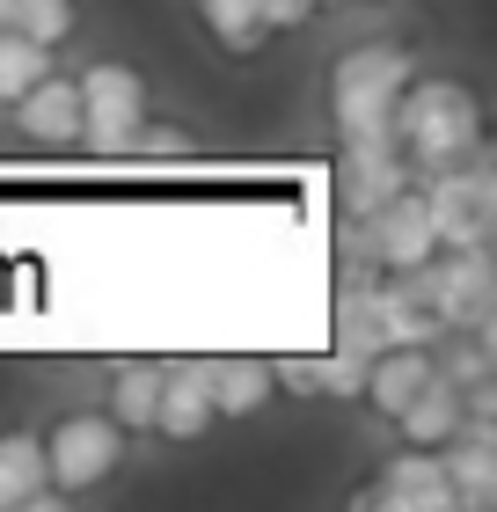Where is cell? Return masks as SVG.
<instances>
[{
	"label": "cell",
	"instance_id": "6da1fadb",
	"mask_svg": "<svg viewBox=\"0 0 497 512\" xmlns=\"http://www.w3.org/2000/svg\"><path fill=\"white\" fill-rule=\"evenodd\" d=\"M388 132H395L402 161H410V176H432V169H454V161H468L483 147V110L461 81H417L410 74V88L395 96Z\"/></svg>",
	"mask_w": 497,
	"mask_h": 512
},
{
	"label": "cell",
	"instance_id": "7a4b0ae2",
	"mask_svg": "<svg viewBox=\"0 0 497 512\" xmlns=\"http://www.w3.org/2000/svg\"><path fill=\"white\" fill-rule=\"evenodd\" d=\"M402 286H410L446 330H490L497 322V256H490V242L432 249L417 271H402Z\"/></svg>",
	"mask_w": 497,
	"mask_h": 512
},
{
	"label": "cell",
	"instance_id": "3957f363",
	"mask_svg": "<svg viewBox=\"0 0 497 512\" xmlns=\"http://www.w3.org/2000/svg\"><path fill=\"white\" fill-rule=\"evenodd\" d=\"M410 52L402 44H359V52L337 59L329 74V118H337L344 139H366V132H388L395 118V96L410 88Z\"/></svg>",
	"mask_w": 497,
	"mask_h": 512
},
{
	"label": "cell",
	"instance_id": "277c9868",
	"mask_svg": "<svg viewBox=\"0 0 497 512\" xmlns=\"http://www.w3.org/2000/svg\"><path fill=\"white\" fill-rule=\"evenodd\" d=\"M424 213H432V235L439 249H468V242H490L497 235V176H490V154L476 147L454 169H432V176H410Z\"/></svg>",
	"mask_w": 497,
	"mask_h": 512
},
{
	"label": "cell",
	"instance_id": "5b68a950",
	"mask_svg": "<svg viewBox=\"0 0 497 512\" xmlns=\"http://www.w3.org/2000/svg\"><path fill=\"white\" fill-rule=\"evenodd\" d=\"M81 88V139L96 161H132V132L147 125V81L132 74V66H88V74L74 81Z\"/></svg>",
	"mask_w": 497,
	"mask_h": 512
},
{
	"label": "cell",
	"instance_id": "8992f818",
	"mask_svg": "<svg viewBox=\"0 0 497 512\" xmlns=\"http://www.w3.org/2000/svg\"><path fill=\"white\" fill-rule=\"evenodd\" d=\"M117 461H125V425H117V417H66V425L44 439V476H52V491H88Z\"/></svg>",
	"mask_w": 497,
	"mask_h": 512
},
{
	"label": "cell",
	"instance_id": "52a82bcc",
	"mask_svg": "<svg viewBox=\"0 0 497 512\" xmlns=\"http://www.w3.org/2000/svg\"><path fill=\"white\" fill-rule=\"evenodd\" d=\"M359 227H366V256H373L381 271H417L424 256L439 249V235H432V213H424L417 183H402L395 198H381L373 213H359Z\"/></svg>",
	"mask_w": 497,
	"mask_h": 512
},
{
	"label": "cell",
	"instance_id": "ba28073f",
	"mask_svg": "<svg viewBox=\"0 0 497 512\" xmlns=\"http://www.w3.org/2000/svg\"><path fill=\"white\" fill-rule=\"evenodd\" d=\"M402 183H410V161H402L395 132L344 139V154H337V198H344V213H373V205L395 198Z\"/></svg>",
	"mask_w": 497,
	"mask_h": 512
},
{
	"label": "cell",
	"instance_id": "9c48e42d",
	"mask_svg": "<svg viewBox=\"0 0 497 512\" xmlns=\"http://www.w3.org/2000/svg\"><path fill=\"white\" fill-rule=\"evenodd\" d=\"M439 469L454 483V512L497 505V417H461L454 439H439Z\"/></svg>",
	"mask_w": 497,
	"mask_h": 512
},
{
	"label": "cell",
	"instance_id": "30bf717a",
	"mask_svg": "<svg viewBox=\"0 0 497 512\" xmlns=\"http://www.w3.org/2000/svg\"><path fill=\"white\" fill-rule=\"evenodd\" d=\"M359 505L366 512H446V505H454V483H446L432 447H410V454H395L388 469L366 483Z\"/></svg>",
	"mask_w": 497,
	"mask_h": 512
},
{
	"label": "cell",
	"instance_id": "8fae6325",
	"mask_svg": "<svg viewBox=\"0 0 497 512\" xmlns=\"http://www.w3.org/2000/svg\"><path fill=\"white\" fill-rule=\"evenodd\" d=\"M15 125H22V139H37V147H74L81 139V88L66 74H37L15 96Z\"/></svg>",
	"mask_w": 497,
	"mask_h": 512
},
{
	"label": "cell",
	"instance_id": "7c38bea8",
	"mask_svg": "<svg viewBox=\"0 0 497 512\" xmlns=\"http://www.w3.org/2000/svg\"><path fill=\"white\" fill-rule=\"evenodd\" d=\"M212 425V388H205V359H176L161 366V395H154V432L169 439H198Z\"/></svg>",
	"mask_w": 497,
	"mask_h": 512
},
{
	"label": "cell",
	"instance_id": "4fadbf2b",
	"mask_svg": "<svg viewBox=\"0 0 497 512\" xmlns=\"http://www.w3.org/2000/svg\"><path fill=\"white\" fill-rule=\"evenodd\" d=\"M432 374H439V359L424 352V344H388V352L366 359V388H359V395H366L381 417H402V403H410Z\"/></svg>",
	"mask_w": 497,
	"mask_h": 512
},
{
	"label": "cell",
	"instance_id": "5bb4252c",
	"mask_svg": "<svg viewBox=\"0 0 497 512\" xmlns=\"http://www.w3.org/2000/svg\"><path fill=\"white\" fill-rule=\"evenodd\" d=\"M66 491H52V476H44V439L37 432H8L0 439V512L15 505H37V512H59Z\"/></svg>",
	"mask_w": 497,
	"mask_h": 512
},
{
	"label": "cell",
	"instance_id": "9a60e30c",
	"mask_svg": "<svg viewBox=\"0 0 497 512\" xmlns=\"http://www.w3.org/2000/svg\"><path fill=\"white\" fill-rule=\"evenodd\" d=\"M205 388H212V417H256L278 381L264 359H205Z\"/></svg>",
	"mask_w": 497,
	"mask_h": 512
},
{
	"label": "cell",
	"instance_id": "2e32d148",
	"mask_svg": "<svg viewBox=\"0 0 497 512\" xmlns=\"http://www.w3.org/2000/svg\"><path fill=\"white\" fill-rule=\"evenodd\" d=\"M395 425H402V439H410V447H439V439H454V432H461V388L446 381V374H432V381L410 395V403H402Z\"/></svg>",
	"mask_w": 497,
	"mask_h": 512
},
{
	"label": "cell",
	"instance_id": "e0dca14e",
	"mask_svg": "<svg viewBox=\"0 0 497 512\" xmlns=\"http://www.w3.org/2000/svg\"><path fill=\"white\" fill-rule=\"evenodd\" d=\"M198 15H205V30L227 44V52H256V44L271 37V22H264V0H198Z\"/></svg>",
	"mask_w": 497,
	"mask_h": 512
},
{
	"label": "cell",
	"instance_id": "ac0fdd59",
	"mask_svg": "<svg viewBox=\"0 0 497 512\" xmlns=\"http://www.w3.org/2000/svg\"><path fill=\"white\" fill-rule=\"evenodd\" d=\"M154 395H161V366H117V395H110V417L125 432H147L154 425Z\"/></svg>",
	"mask_w": 497,
	"mask_h": 512
},
{
	"label": "cell",
	"instance_id": "d6986e66",
	"mask_svg": "<svg viewBox=\"0 0 497 512\" xmlns=\"http://www.w3.org/2000/svg\"><path fill=\"white\" fill-rule=\"evenodd\" d=\"M37 74H52V44H37L22 30H0V103H15Z\"/></svg>",
	"mask_w": 497,
	"mask_h": 512
},
{
	"label": "cell",
	"instance_id": "ffe728a7",
	"mask_svg": "<svg viewBox=\"0 0 497 512\" xmlns=\"http://www.w3.org/2000/svg\"><path fill=\"white\" fill-rule=\"evenodd\" d=\"M8 30L37 37V44H59V37H74V0H15Z\"/></svg>",
	"mask_w": 497,
	"mask_h": 512
},
{
	"label": "cell",
	"instance_id": "44dd1931",
	"mask_svg": "<svg viewBox=\"0 0 497 512\" xmlns=\"http://www.w3.org/2000/svg\"><path fill=\"white\" fill-rule=\"evenodd\" d=\"M191 154H198V139H191V132H176V125H139V132H132V161H154V169H183Z\"/></svg>",
	"mask_w": 497,
	"mask_h": 512
},
{
	"label": "cell",
	"instance_id": "7402d4cb",
	"mask_svg": "<svg viewBox=\"0 0 497 512\" xmlns=\"http://www.w3.org/2000/svg\"><path fill=\"white\" fill-rule=\"evenodd\" d=\"M315 388H322V395H359V388H366V359L344 352V344H337V352H322V359H315Z\"/></svg>",
	"mask_w": 497,
	"mask_h": 512
},
{
	"label": "cell",
	"instance_id": "603a6c76",
	"mask_svg": "<svg viewBox=\"0 0 497 512\" xmlns=\"http://www.w3.org/2000/svg\"><path fill=\"white\" fill-rule=\"evenodd\" d=\"M315 15V0H264V22L271 30H293V22H307Z\"/></svg>",
	"mask_w": 497,
	"mask_h": 512
},
{
	"label": "cell",
	"instance_id": "cb8c5ba5",
	"mask_svg": "<svg viewBox=\"0 0 497 512\" xmlns=\"http://www.w3.org/2000/svg\"><path fill=\"white\" fill-rule=\"evenodd\" d=\"M8 8H15V0H0V30H8Z\"/></svg>",
	"mask_w": 497,
	"mask_h": 512
},
{
	"label": "cell",
	"instance_id": "d4e9b609",
	"mask_svg": "<svg viewBox=\"0 0 497 512\" xmlns=\"http://www.w3.org/2000/svg\"><path fill=\"white\" fill-rule=\"evenodd\" d=\"M315 8H337V0H315Z\"/></svg>",
	"mask_w": 497,
	"mask_h": 512
},
{
	"label": "cell",
	"instance_id": "484cf974",
	"mask_svg": "<svg viewBox=\"0 0 497 512\" xmlns=\"http://www.w3.org/2000/svg\"><path fill=\"white\" fill-rule=\"evenodd\" d=\"M0 110H8V103H0Z\"/></svg>",
	"mask_w": 497,
	"mask_h": 512
}]
</instances>
